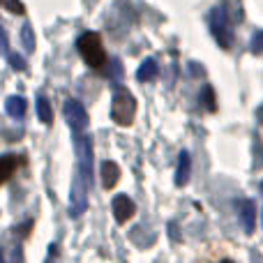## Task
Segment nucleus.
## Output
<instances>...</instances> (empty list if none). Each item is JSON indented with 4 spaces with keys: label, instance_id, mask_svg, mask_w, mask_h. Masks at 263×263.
Masks as SVG:
<instances>
[{
    "label": "nucleus",
    "instance_id": "f257e3e1",
    "mask_svg": "<svg viewBox=\"0 0 263 263\" xmlns=\"http://www.w3.org/2000/svg\"><path fill=\"white\" fill-rule=\"evenodd\" d=\"M77 49L81 53V58L86 60V65H90L92 69H102L106 65V53L102 46V37L97 32H83L77 40Z\"/></svg>",
    "mask_w": 263,
    "mask_h": 263
},
{
    "label": "nucleus",
    "instance_id": "f03ea898",
    "mask_svg": "<svg viewBox=\"0 0 263 263\" xmlns=\"http://www.w3.org/2000/svg\"><path fill=\"white\" fill-rule=\"evenodd\" d=\"M134 116H136V100L127 90H118L114 95V102H111V118H114V123L120 125V127H129L134 123Z\"/></svg>",
    "mask_w": 263,
    "mask_h": 263
},
{
    "label": "nucleus",
    "instance_id": "7ed1b4c3",
    "mask_svg": "<svg viewBox=\"0 0 263 263\" xmlns=\"http://www.w3.org/2000/svg\"><path fill=\"white\" fill-rule=\"evenodd\" d=\"M208 26H210V32H213V37L217 40V44L222 46V49H231L233 32H231V26H229V16L224 14L222 7H213V9H210Z\"/></svg>",
    "mask_w": 263,
    "mask_h": 263
},
{
    "label": "nucleus",
    "instance_id": "20e7f679",
    "mask_svg": "<svg viewBox=\"0 0 263 263\" xmlns=\"http://www.w3.org/2000/svg\"><path fill=\"white\" fill-rule=\"evenodd\" d=\"M74 148H77V162H79V173L86 178L88 182L92 180V141L83 132H79L74 139Z\"/></svg>",
    "mask_w": 263,
    "mask_h": 263
},
{
    "label": "nucleus",
    "instance_id": "39448f33",
    "mask_svg": "<svg viewBox=\"0 0 263 263\" xmlns=\"http://www.w3.org/2000/svg\"><path fill=\"white\" fill-rule=\"evenodd\" d=\"M88 185H90V182H88L81 173H77V178H74V182H72V194H69V215H72V217H81V215L86 213Z\"/></svg>",
    "mask_w": 263,
    "mask_h": 263
},
{
    "label": "nucleus",
    "instance_id": "423d86ee",
    "mask_svg": "<svg viewBox=\"0 0 263 263\" xmlns=\"http://www.w3.org/2000/svg\"><path fill=\"white\" fill-rule=\"evenodd\" d=\"M65 118H67V125L72 127L74 134L86 132V127H88V114H86V109L81 106V102H77V100H67V102H65Z\"/></svg>",
    "mask_w": 263,
    "mask_h": 263
},
{
    "label": "nucleus",
    "instance_id": "0eeeda50",
    "mask_svg": "<svg viewBox=\"0 0 263 263\" xmlns=\"http://www.w3.org/2000/svg\"><path fill=\"white\" fill-rule=\"evenodd\" d=\"M111 208H114V217H116V222H118V224H125L132 215L136 213L134 201H132L127 194H118V196H116L114 203H111Z\"/></svg>",
    "mask_w": 263,
    "mask_h": 263
},
{
    "label": "nucleus",
    "instance_id": "6e6552de",
    "mask_svg": "<svg viewBox=\"0 0 263 263\" xmlns=\"http://www.w3.org/2000/svg\"><path fill=\"white\" fill-rule=\"evenodd\" d=\"M190 176H192V159H190V153H187V150H182V153L178 155L176 185H178V187H185L187 180H190Z\"/></svg>",
    "mask_w": 263,
    "mask_h": 263
},
{
    "label": "nucleus",
    "instance_id": "1a4fd4ad",
    "mask_svg": "<svg viewBox=\"0 0 263 263\" xmlns=\"http://www.w3.org/2000/svg\"><path fill=\"white\" fill-rule=\"evenodd\" d=\"M120 178V168L116 162H111V159H106V162H102V185L106 187V190H114L116 182H118Z\"/></svg>",
    "mask_w": 263,
    "mask_h": 263
},
{
    "label": "nucleus",
    "instance_id": "9d476101",
    "mask_svg": "<svg viewBox=\"0 0 263 263\" xmlns=\"http://www.w3.org/2000/svg\"><path fill=\"white\" fill-rule=\"evenodd\" d=\"M18 164H21V159L16 155H0V185L9 180V176L16 171Z\"/></svg>",
    "mask_w": 263,
    "mask_h": 263
},
{
    "label": "nucleus",
    "instance_id": "9b49d317",
    "mask_svg": "<svg viewBox=\"0 0 263 263\" xmlns=\"http://www.w3.org/2000/svg\"><path fill=\"white\" fill-rule=\"evenodd\" d=\"M254 219H256V205L254 201H245L240 208V224L247 233L254 231Z\"/></svg>",
    "mask_w": 263,
    "mask_h": 263
},
{
    "label": "nucleus",
    "instance_id": "f8f14e48",
    "mask_svg": "<svg viewBox=\"0 0 263 263\" xmlns=\"http://www.w3.org/2000/svg\"><path fill=\"white\" fill-rule=\"evenodd\" d=\"M155 77H157V60H155V58H145L143 63H141L139 72H136V79L145 83V81H153Z\"/></svg>",
    "mask_w": 263,
    "mask_h": 263
},
{
    "label": "nucleus",
    "instance_id": "ddd939ff",
    "mask_svg": "<svg viewBox=\"0 0 263 263\" xmlns=\"http://www.w3.org/2000/svg\"><path fill=\"white\" fill-rule=\"evenodd\" d=\"M5 109H7V114L12 116V118H23V116H26V100L14 95L5 102Z\"/></svg>",
    "mask_w": 263,
    "mask_h": 263
},
{
    "label": "nucleus",
    "instance_id": "4468645a",
    "mask_svg": "<svg viewBox=\"0 0 263 263\" xmlns=\"http://www.w3.org/2000/svg\"><path fill=\"white\" fill-rule=\"evenodd\" d=\"M37 116H40V120L44 125L53 123V111H51V104L46 97H40V100H37Z\"/></svg>",
    "mask_w": 263,
    "mask_h": 263
},
{
    "label": "nucleus",
    "instance_id": "2eb2a0df",
    "mask_svg": "<svg viewBox=\"0 0 263 263\" xmlns=\"http://www.w3.org/2000/svg\"><path fill=\"white\" fill-rule=\"evenodd\" d=\"M201 102H203V109L205 111H215L217 109V104H215V92L210 86H205L203 90H201Z\"/></svg>",
    "mask_w": 263,
    "mask_h": 263
},
{
    "label": "nucleus",
    "instance_id": "dca6fc26",
    "mask_svg": "<svg viewBox=\"0 0 263 263\" xmlns=\"http://www.w3.org/2000/svg\"><path fill=\"white\" fill-rule=\"evenodd\" d=\"M21 42L26 46V51H35V35H32V28L28 23L21 28Z\"/></svg>",
    "mask_w": 263,
    "mask_h": 263
},
{
    "label": "nucleus",
    "instance_id": "f3484780",
    "mask_svg": "<svg viewBox=\"0 0 263 263\" xmlns=\"http://www.w3.org/2000/svg\"><path fill=\"white\" fill-rule=\"evenodd\" d=\"M0 5H3L5 9H9L12 14H23L26 12V7H23L18 0H0Z\"/></svg>",
    "mask_w": 263,
    "mask_h": 263
},
{
    "label": "nucleus",
    "instance_id": "a211bd4d",
    "mask_svg": "<svg viewBox=\"0 0 263 263\" xmlns=\"http://www.w3.org/2000/svg\"><path fill=\"white\" fill-rule=\"evenodd\" d=\"M9 55V65H12V69H16V72H23L26 69V60H23V55L18 53H7Z\"/></svg>",
    "mask_w": 263,
    "mask_h": 263
},
{
    "label": "nucleus",
    "instance_id": "6ab92c4d",
    "mask_svg": "<svg viewBox=\"0 0 263 263\" xmlns=\"http://www.w3.org/2000/svg\"><path fill=\"white\" fill-rule=\"evenodd\" d=\"M250 49H252V53H263V30H259L254 37H252Z\"/></svg>",
    "mask_w": 263,
    "mask_h": 263
},
{
    "label": "nucleus",
    "instance_id": "aec40b11",
    "mask_svg": "<svg viewBox=\"0 0 263 263\" xmlns=\"http://www.w3.org/2000/svg\"><path fill=\"white\" fill-rule=\"evenodd\" d=\"M9 53V44H7V32H5L3 23H0V55H7Z\"/></svg>",
    "mask_w": 263,
    "mask_h": 263
},
{
    "label": "nucleus",
    "instance_id": "412c9836",
    "mask_svg": "<svg viewBox=\"0 0 263 263\" xmlns=\"http://www.w3.org/2000/svg\"><path fill=\"white\" fill-rule=\"evenodd\" d=\"M111 77L114 79L123 77V65H120V60H111Z\"/></svg>",
    "mask_w": 263,
    "mask_h": 263
},
{
    "label": "nucleus",
    "instance_id": "4be33fe9",
    "mask_svg": "<svg viewBox=\"0 0 263 263\" xmlns=\"http://www.w3.org/2000/svg\"><path fill=\"white\" fill-rule=\"evenodd\" d=\"M0 263H5V259H3V252H0Z\"/></svg>",
    "mask_w": 263,
    "mask_h": 263
},
{
    "label": "nucleus",
    "instance_id": "5701e85b",
    "mask_svg": "<svg viewBox=\"0 0 263 263\" xmlns=\"http://www.w3.org/2000/svg\"><path fill=\"white\" fill-rule=\"evenodd\" d=\"M222 263H233V261H222Z\"/></svg>",
    "mask_w": 263,
    "mask_h": 263
},
{
    "label": "nucleus",
    "instance_id": "b1692460",
    "mask_svg": "<svg viewBox=\"0 0 263 263\" xmlns=\"http://www.w3.org/2000/svg\"><path fill=\"white\" fill-rule=\"evenodd\" d=\"M261 187H263V185H261Z\"/></svg>",
    "mask_w": 263,
    "mask_h": 263
}]
</instances>
